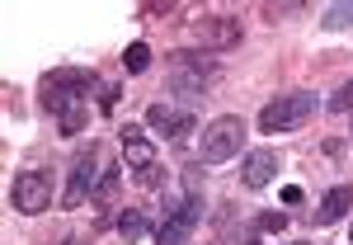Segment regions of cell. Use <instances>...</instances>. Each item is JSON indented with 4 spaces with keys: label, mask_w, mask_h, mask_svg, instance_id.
<instances>
[{
    "label": "cell",
    "mask_w": 353,
    "mask_h": 245,
    "mask_svg": "<svg viewBox=\"0 0 353 245\" xmlns=\"http://www.w3.org/2000/svg\"><path fill=\"white\" fill-rule=\"evenodd\" d=\"M99 76L85 71V66H61V71H48L43 76V109L61 123V133L76 137L85 133L90 123V90H99Z\"/></svg>",
    "instance_id": "1"
},
{
    "label": "cell",
    "mask_w": 353,
    "mask_h": 245,
    "mask_svg": "<svg viewBox=\"0 0 353 245\" xmlns=\"http://www.w3.org/2000/svg\"><path fill=\"white\" fill-rule=\"evenodd\" d=\"M245 118H236V113H221V118H212L208 128H203V137H198V161L203 165H221L231 161V156H241L245 151Z\"/></svg>",
    "instance_id": "2"
},
{
    "label": "cell",
    "mask_w": 353,
    "mask_h": 245,
    "mask_svg": "<svg viewBox=\"0 0 353 245\" xmlns=\"http://www.w3.org/2000/svg\"><path fill=\"white\" fill-rule=\"evenodd\" d=\"M316 95L311 90H292V95H278V99H269L264 109H259V133H292V128H301L311 113H316Z\"/></svg>",
    "instance_id": "3"
},
{
    "label": "cell",
    "mask_w": 353,
    "mask_h": 245,
    "mask_svg": "<svg viewBox=\"0 0 353 245\" xmlns=\"http://www.w3.org/2000/svg\"><path fill=\"white\" fill-rule=\"evenodd\" d=\"M118 141H123V161H128V170H132V179L141 184V189H156L161 184V156H156V146H151V137L141 133L137 123H128L123 133H118Z\"/></svg>",
    "instance_id": "4"
},
{
    "label": "cell",
    "mask_w": 353,
    "mask_h": 245,
    "mask_svg": "<svg viewBox=\"0 0 353 245\" xmlns=\"http://www.w3.org/2000/svg\"><path fill=\"white\" fill-rule=\"evenodd\" d=\"M212 76H217V57H208V52H174L170 57V90L184 95V99L203 95Z\"/></svg>",
    "instance_id": "5"
},
{
    "label": "cell",
    "mask_w": 353,
    "mask_h": 245,
    "mask_svg": "<svg viewBox=\"0 0 353 245\" xmlns=\"http://www.w3.org/2000/svg\"><path fill=\"white\" fill-rule=\"evenodd\" d=\"M10 208L24 213V217H38L52 208V175L48 170H19L14 184H10Z\"/></svg>",
    "instance_id": "6"
},
{
    "label": "cell",
    "mask_w": 353,
    "mask_h": 245,
    "mask_svg": "<svg viewBox=\"0 0 353 245\" xmlns=\"http://www.w3.org/2000/svg\"><path fill=\"white\" fill-rule=\"evenodd\" d=\"M193 43L203 48V52H231V48H241V19H231V14H203V19H193L189 24Z\"/></svg>",
    "instance_id": "7"
},
{
    "label": "cell",
    "mask_w": 353,
    "mask_h": 245,
    "mask_svg": "<svg viewBox=\"0 0 353 245\" xmlns=\"http://www.w3.org/2000/svg\"><path fill=\"white\" fill-rule=\"evenodd\" d=\"M198 217H203V198H198V189H189V198H184L179 208H170V213H165L161 231H156V245H189Z\"/></svg>",
    "instance_id": "8"
},
{
    "label": "cell",
    "mask_w": 353,
    "mask_h": 245,
    "mask_svg": "<svg viewBox=\"0 0 353 245\" xmlns=\"http://www.w3.org/2000/svg\"><path fill=\"white\" fill-rule=\"evenodd\" d=\"M99 146L90 141V151H81L76 156V165H71V184H66V208H76V203H85V193L99 189Z\"/></svg>",
    "instance_id": "9"
},
{
    "label": "cell",
    "mask_w": 353,
    "mask_h": 245,
    "mask_svg": "<svg viewBox=\"0 0 353 245\" xmlns=\"http://www.w3.org/2000/svg\"><path fill=\"white\" fill-rule=\"evenodd\" d=\"M278 151L273 146H254V151H245L241 161V184L245 189H269L273 179H278Z\"/></svg>",
    "instance_id": "10"
},
{
    "label": "cell",
    "mask_w": 353,
    "mask_h": 245,
    "mask_svg": "<svg viewBox=\"0 0 353 245\" xmlns=\"http://www.w3.org/2000/svg\"><path fill=\"white\" fill-rule=\"evenodd\" d=\"M146 123H151L156 133L174 137V141H179V137H189V133H193V113H179V109H174V104H170V99H156V104L146 109Z\"/></svg>",
    "instance_id": "11"
},
{
    "label": "cell",
    "mask_w": 353,
    "mask_h": 245,
    "mask_svg": "<svg viewBox=\"0 0 353 245\" xmlns=\"http://www.w3.org/2000/svg\"><path fill=\"white\" fill-rule=\"evenodd\" d=\"M353 208V184H334V189L316 203V213H311V222L316 226H334V222H344V213Z\"/></svg>",
    "instance_id": "12"
},
{
    "label": "cell",
    "mask_w": 353,
    "mask_h": 245,
    "mask_svg": "<svg viewBox=\"0 0 353 245\" xmlns=\"http://www.w3.org/2000/svg\"><path fill=\"white\" fill-rule=\"evenodd\" d=\"M118 236H123L128 245H137L141 236H146V217H141L137 208H132V213H123V217H118Z\"/></svg>",
    "instance_id": "13"
},
{
    "label": "cell",
    "mask_w": 353,
    "mask_h": 245,
    "mask_svg": "<svg viewBox=\"0 0 353 245\" xmlns=\"http://www.w3.org/2000/svg\"><path fill=\"white\" fill-rule=\"evenodd\" d=\"M146 66H151V48H146V43H132V48L123 52V71H128V76H141Z\"/></svg>",
    "instance_id": "14"
},
{
    "label": "cell",
    "mask_w": 353,
    "mask_h": 245,
    "mask_svg": "<svg viewBox=\"0 0 353 245\" xmlns=\"http://www.w3.org/2000/svg\"><path fill=\"white\" fill-rule=\"evenodd\" d=\"M321 24H325L330 33H334V28H349V24H353V0H344V5H330Z\"/></svg>",
    "instance_id": "15"
},
{
    "label": "cell",
    "mask_w": 353,
    "mask_h": 245,
    "mask_svg": "<svg viewBox=\"0 0 353 245\" xmlns=\"http://www.w3.org/2000/svg\"><path fill=\"white\" fill-rule=\"evenodd\" d=\"M306 5H297V0H288V5H264V19L269 24H278V19H288V14H301Z\"/></svg>",
    "instance_id": "16"
},
{
    "label": "cell",
    "mask_w": 353,
    "mask_h": 245,
    "mask_svg": "<svg viewBox=\"0 0 353 245\" xmlns=\"http://www.w3.org/2000/svg\"><path fill=\"white\" fill-rule=\"evenodd\" d=\"M349 109H353V81L344 85V90H339L334 99H330V113H349Z\"/></svg>",
    "instance_id": "17"
},
{
    "label": "cell",
    "mask_w": 353,
    "mask_h": 245,
    "mask_svg": "<svg viewBox=\"0 0 353 245\" xmlns=\"http://www.w3.org/2000/svg\"><path fill=\"white\" fill-rule=\"evenodd\" d=\"M141 14H151V19H174V14H184V10H179V5H141Z\"/></svg>",
    "instance_id": "18"
},
{
    "label": "cell",
    "mask_w": 353,
    "mask_h": 245,
    "mask_svg": "<svg viewBox=\"0 0 353 245\" xmlns=\"http://www.w3.org/2000/svg\"><path fill=\"white\" fill-rule=\"evenodd\" d=\"M259 226H264V231H283V226H288V213H264Z\"/></svg>",
    "instance_id": "19"
},
{
    "label": "cell",
    "mask_w": 353,
    "mask_h": 245,
    "mask_svg": "<svg viewBox=\"0 0 353 245\" xmlns=\"http://www.w3.org/2000/svg\"><path fill=\"white\" fill-rule=\"evenodd\" d=\"M113 104H118V85H99V109L109 113Z\"/></svg>",
    "instance_id": "20"
},
{
    "label": "cell",
    "mask_w": 353,
    "mask_h": 245,
    "mask_svg": "<svg viewBox=\"0 0 353 245\" xmlns=\"http://www.w3.org/2000/svg\"><path fill=\"white\" fill-rule=\"evenodd\" d=\"M301 198H306V193H301V189H297V184H288V189H283V203H288V208H297Z\"/></svg>",
    "instance_id": "21"
},
{
    "label": "cell",
    "mask_w": 353,
    "mask_h": 245,
    "mask_svg": "<svg viewBox=\"0 0 353 245\" xmlns=\"http://www.w3.org/2000/svg\"><path fill=\"white\" fill-rule=\"evenodd\" d=\"M245 245H264V241H245Z\"/></svg>",
    "instance_id": "22"
},
{
    "label": "cell",
    "mask_w": 353,
    "mask_h": 245,
    "mask_svg": "<svg viewBox=\"0 0 353 245\" xmlns=\"http://www.w3.org/2000/svg\"><path fill=\"white\" fill-rule=\"evenodd\" d=\"M349 128H353V113H349Z\"/></svg>",
    "instance_id": "23"
},
{
    "label": "cell",
    "mask_w": 353,
    "mask_h": 245,
    "mask_svg": "<svg viewBox=\"0 0 353 245\" xmlns=\"http://www.w3.org/2000/svg\"><path fill=\"white\" fill-rule=\"evenodd\" d=\"M349 245H353V231H349Z\"/></svg>",
    "instance_id": "24"
}]
</instances>
